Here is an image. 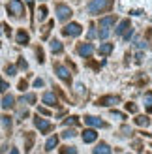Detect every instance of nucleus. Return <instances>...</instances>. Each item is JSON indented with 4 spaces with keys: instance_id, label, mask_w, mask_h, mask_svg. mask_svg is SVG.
Listing matches in <instances>:
<instances>
[{
    "instance_id": "1",
    "label": "nucleus",
    "mask_w": 152,
    "mask_h": 154,
    "mask_svg": "<svg viewBox=\"0 0 152 154\" xmlns=\"http://www.w3.org/2000/svg\"><path fill=\"white\" fill-rule=\"evenodd\" d=\"M109 8H111V0H92L87 10H88L90 15H98L105 10H109Z\"/></svg>"
},
{
    "instance_id": "2",
    "label": "nucleus",
    "mask_w": 152,
    "mask_h": 154,
    "mask_svg": "<svg viewBox=\"0 0 152 154\" xmlns=\"http://www.w3.org/2000/svg\"><path fill=\"white\" fill-rule=\"evenodd\" d=\"M8 13L13 15V17H21L25 13V6H23L21 0H10L8 2Z\"/></svg>"
},
{
    "instance_id": "3",
    "label": "nucleus",
    "mask_w": 152,
    "mask_h": 154,
    "mask_svg": "<svg viewBox=\"0 0 152 154\" xmlns=\"http://www.w3.org/2000/svg\"><path fill=\"white\" fill-rule=\"evenodd\" d=\"M83 32V26L79 25V23H70V25H66L62 28V34L64 36H70V38H75V36H79Z\"/></svg>"
},
{
    "instance_id": "4",
    "label": "nucleus",
    "mask_w": 152,
    "mask_h": 154,
    "mask_svg": "<svg viewBox=\"0 0 152 154\" xmlns=\"http://www.w3.org/2000/svg\"><path fill=\"white\" fill-rule=\"evenodd\" d=\"M56 17H58V21H68L71 17V8L70 6H66V4H56Z\"/></svg>"
},
{
    "instance_id": "5",
    "label": "nucleus",
    "mask_w": 152,
    "mask_h": 154,
    "mask_svg": "<svg viewBox=\"0 0 152 154\" xmlns=\"http://www.w3.org/2000/svg\"><path fill=\"white\" fill-rule=\"evenodd\" d=\"M55 73H56L64 83H68V85L71 83V73L68 72V68H66V66H62V64H55Z\"/></svg>"
},
{
    "instance_id": "6",
    "label": "nucleus",
    "mask_w": 152,
    "mask_h": 154,
    "mask_svg": "<svg viewBox=\"0 0 152 154\" xmlns=\"http://www.w3.org/2000/svg\"><path fill=\"white\" fill-rule=\"evenodd\" d=\"M34 124H36V128L40 130V132H43V134H47V132H51V130H53V124H51V122L43 120V119H40V117H34Z\"/></svg>"
},
{
    "instance_id": "7",
    "label": "nucleus",
    "mask_w": 152,
    "mask_h": 154,
    "mask_svg": "<svg viewBox=\"0 0 152 154\" xmlns=\"http://www.w3.org/2000/svg\"><path fill=\"white\" fill-rule=\"evenodd\" d=\"M77 53H79V57H85V58H88V57L94 53L92 43H81L79 47H77Z\"/></svg>"
},
{
    "instance_id": "8",
    "label": "nucleus",
    "mask_w": 152,
    "mask_h": 154,
    "mask_svg": "<svg viewBox=\"0 0 152 154\" xmlns=\"http://www.w3.org/2000/svg\"><path fill=\"white\" fill-rule=\"evenodd\" d=\"M41 102L45 105H49V107H55L56 105V96L53 94V92H45V94L41 96Z\"/></svg>"
},
{
    "instance_id": "9",
    "label": "nucleus",
    "mask_w": 152,
    "mask_h": 154,
    "mask_svg": "<svg viewBox=\"0 0 152 154\" xmlns=\"http://www.w3.org/2000/svg\"><path fill=\"white\" fill-rule=\"evenodd\" d=\"M117 102H118V98H117V96H103V98L98 100V105H102V107H109V105L117 103Z\"/></svg>"
},
{
    "instance_id": "10",
    "label": "nucleus",
    "mask_w": 152,
    "mask_h": 154,
    "mask_svg": "<svg viewBox=\"0 0 152 154\" xmlns=\"http://www.w3.org/2000/svg\"><path fill=\"white\" fill-rule=\"evenodd\" d=\"M128 26H132V25H130V19L120 21V23H118V26L115 28V34H117V36H122V34L126 32V30H128Z\"/></svg>"
},
{
    "instance_id": "11",
    "label": "nucleus",
    "mask_w": 152,
    "mask_h": 154,
    "mask_svg": "<svg viewBox=\"0 0 152 154\" xmlns=\"http://www.w3.org/2000/svg\"><path fill=\"white\" fill-rule=\"evenodd\" d=\"M85 122L88 126H94V128H103L105 126V122L100 120V119H96V117H85Z\"/></svg>"
},
{
    "instance_id": "12",
    "label": "nucleus",
    "mask_w": 152,
    "mask_h": 154,
    "mask_svg": "<svg viewBox=\"0 0 152 154\" xmlns=\"http://www.w3.org/2000/svg\"><path fill=\"white\" fill-rule=\"evenodd\" d=\"M96 137H98V134L94 130H85V132H83V141L85 143H94Z\"/></svg>"
},
{
    "instance_id": "13",
    "label": "nucleus",
    "mask_w": 152,
    "mask_h": 154,
    "mask_svg": "<svg viewBox=\"0 0 152 154\" xmlns=\"http://www.w3.org/2000/svg\"><path fill=\"white\" fill-rule=\"evenodd\" d=\"M13 105H15V98L11 94H6L4 100H2V107H4V109H11Z\"/></svg>"
},
{
    "instance_id": "14",
    "label": "nucleus",
    "mask_w": 152,
    "mask_h": 154,
    "mask_svg": "<svg viewBox=\"0 0 152 154\" xmlns=\"http://www.w3.org/2000/svg\"><path fill=\"white\" fill-rule=\"evenodd\" d=\"M113 49H115V45H113V43H102V45H100V49H98V53L105 57V55H109Z\"/></svg>"
},
{
    "instance_id": "15",
    "label": "nucleus",
    "mask_w": 152,
    "mask_h": 154,
    "mask_svg": "<svg viewBox=\"0 0 152 154\" xmlns=\"http://www.w3.org/2000/svg\"><path fill=\"white\" fill-rule=\"evenodd\" d=\"M94 154H111L109 145H107V143H100V145L94 149Z\"/></svg>"
},
{
    "instance_id": "16",
    "label": "nucleus",
    "mask_w": 152,
    "mask_h": 154,
    "mask_svg": "<svg viewBox=\"0 0 152 154\" xmlns=\"http://www.w3.org/2000/svg\"><path fill=\"white\" fill-rule=\"evenodd\" d=\"M113 25H115V15L100 19V26H102V28H109V26H113Z\"/></svg>"
},
{
    "instance_id": "17",
    "label": "nucleus",
    "mask_w": 152,
    "mask_h": 154,
    "mask_svg": "<svg viewBox=\"0 0 152 154\" xmlns=\"http://www.w3.org/2000/svg\"><path fill=\"white\" fill-rule=\"evenodd\" d=\"M28 40H30V38H28V34L25 32V30H19V32H17V43L19 45H26Z\"/></svg>"
},
{
    "instance_id": "18",
    "label": "nucleus",
    "mask_w": 152,
    "mask_h": 154,
    "mask_svg": "<svg viewBox=\"0 0 152 154\" xmlns=\"http://www.w3.org/2000/svg\"><path fill=\"white\" fill-rule=\"evenodd\" d=\"M56 145H58V137L56 135H53L47 139V143H45V150H53V149H56Z\"/></svg>"
},
{
    "instance_id": "19",
    "label": "nucleus",
    "mask_w": 152,
    "mask_h": 154,
    "mask_svg": "<svg viewBox=\"0 0 152 154\" xmlns=\"http://www.w3.org/2000/svg\"><path fill=\"white\" fill-rule=\"evenodd\" d=\"M49 47H51V51L53 53H62V43H60L58 40H51V43H49Z\"/></svg>"
},
{
    "instance_id": "20",
    "label": "nucleus",
    "mask_w": 152,
    "mask_h": 154,
    "mask_svg": "<svg viewBox=\"0 0 152 154\" xmlns=\"http://www.w3.org/2000/svg\"><path fill=\"white\" fill-rule=\"evenodd\" d=\"M135 124H137V126H145V128H147V126L150 124V119H148V117H143V115H139V117L135 119Z\"/></svg>"
},
{
    "instance_id": "21",
    "label": "nucleus",
    "mask_w": 152,
    "mask_h": 154,
    "mask_svg": "<svg viewBox=\"0 0 152 154\" xmlns=\"http://www.w3.org/2000/svg\"><path fill=\"white\" fill-rule=\"evenodd\" d=\"M145 105H147V111L152 113V92H147L145 94Z\"/></svg>"
},
{
    "instance_id": "22",
    "label": "nucleus",
    "mask_w": 152,
    "mask_h": 154,
    "mask_svg": "<svg viewBox=\"0 0 152 154\" xmlns=\"http://www.w3.org/2000/svg\"><path fill=\"white\" fill-rule=\"evenodd\" d=\"M0 120H2V126H4L6 130H10V128H11V119H10V117L2 115V117H0Z\"/></svg>"
},
{
    "instance_id": "23",
    "label": "nucleus",
    "mask_w": 152,
    "mask_h": 154,
    "mask_svg": "<svg viewBox=\"0 0 152 154\" xmlns=\"http://www.w3.org/2000/svg\"><path fill=\"white\" fill-rule=\"evenodd\" d=\"M60 154H77V149L75 147H62L60 149Z\"/></svg>"
},
{
    "instance_id": "24",
    "label": "nucleus",
    "mask_w": 152,
    "mask_h": 154,
    "mask_svg": "<svg viewBox=\"0 0 152 154\" xmlns=\"http://www.w3.org/2000/svg\"><path fill=\"white\" fill-rule=\"evenodd\" d=\"M38 17H40V21H43L45 17H47V8H45V6L40 8V13H38Z\"/></svg>"
},
{
    "instance_id": "25",
    "label": "nucleus",
    "mask_w": 152,
    "mask_h": 154,
    "mask_svg": "<svg viewBox=\"0 0 152 154\" xmlns=\"http://www.w3.org/2000/svg\"><path fill=\"white\" fill-rule=\"evenodd\" d=\"M23 102L34 103V102H36V96H34V94H25V96H23Z\"/></svg>"
},
{
    "instance_id": "26",
    "label": "nucleus",
    "mask_w": 152,
    "mask_h": 154,
    "mask_svg": "<svg viewBox=\"0 0 152 154\" xmlns=\"http://www.w3.org/2000/svg\"><path fill=\"white\" fill-rule=\"evenodd\" d=\"M64 139H71V137H75V130H66V132L62 134Z\"/></svg>"
},
{
    "instance_id": "27",
    "label": "nucleus",
    "mask_w": 152,
    "mask_h": 154,
    "mask_svg": "<svg viewBox=\"0 0 152 154\" xmlns=\"http://www.w3.org/2000/svg\"><path fill=\"white\" fill-rule=\"evenodd\" d=\"M8 88H10V85H8V83L2 79V77H0V92H6Z\"/></svg>"
},
{
    "instance_id": "28",
    "label": "nucleus",
    "mask_w": 152,
    "mask_h": 154,
    "mask_svg": "<svg viewBox=\"0 0 152 154\" xmlns=\"http://www.w3.org/2000/svg\"><path fill=\"white\" fill-rule=\"evenodd\" d=\"M98 36H100V40H105V38L109 36V28H102V30H100V34H98Z\"/></svg>"
},
{
    "instance_id": "29",
    "label": "nucleus",
    "mask_w": 152,
    "mask_h": 154,
    "mask_svg": "<svg viewBox=\"0 0 152 154\" xmlns=\"http://www.w3.org/2000/svg\"><path fill=\"white\" fill-rule=\"evenodd\" d=\"M126 109L130 111V113H137V105H133V103H126Z\"/></svg>"
},
{
    "instance_id": "30",
    "label": "nucleus",
    "mask_w": 152,
    "mask_h": 154,
    "mask_svg": "<svg viewBox=\"0 0 152 154\" xmlns=\"http://www.w3.org/2000/svg\"><path fill=\"white\" fill-rule=\"evenodd\" d=\"M30 147H32V134L26 135V149L25 150H30Z\"/></svg>"
},
{
    "instance_id": "31",
    "label": "nucleus",
    "mask_w": 152,
    "mask_h": 154,
    "mask_svg": "<svg viewBox=\"0 0 152 154\" xmlns=\"http://www.w3.org/2000/svg\"><path fill=\"white\" fill-rule=\"evenodd\" d=\"M132 34H133V30H132V26H128V30H126V34H124V40L128 42L132 38Z\"/></svg>"
},
{
    "instance_id": "32",
    "label": "nucleus",
    "mask_w": 152,
    "mask_h": 154,
    "mask_svg": "<svg viewBox=\"0 0 152 154\" xmlns=\"http://www.w3.org/2000/svg\"><path fill=\"white\" fill-rule=\"evenodd\" d=\"M19 68H21V70H26V68H28V64H26L25 58H19Z\"/></svg>"
},
{
    "instance_id": "33",
    "label": "nucleus",
    "mask_w": 152,
    "mask_h": 154,
    "mask_svg": "<svg viewBox=\"0 0 152 154\" xmlns=\"http://www.w3.org/2000/svg\"><path fill=\"white\" fill-rule=\"evenodd\" d=\"M75 122H77V117H70L68 120H64V124H66V126H70V124H75Z\"/></svg>"
},
{
    "instance_id": "34",
    "label": "nucleus",
    "mask_w": 152,
    "mask_h": 154,
    "mask_svg": "<svg viewBox=\"0 0 152 154\" xmlns=\"http://www.w3.org/2000/svg\"><path fill=\"white\" fill-rule=\"evenodd\" d=\"M6 72H8V75H15V72H17V70H15V66H8Z\"/></svg>"
},
{
    "instance_id": "35",
    "label": "nucleus",
    "mask_w": 152,
    "mask_h": 154,
    "mask_svg": "<svg viewBox=\"0 0 152 154\" xmlns=\"http://www.w3.org/2000/svg\"><path fill=\"white\" fill-rule=\"evenodd\" d=\"M34 87H36V88H41V87H43V79H36V81H34Z\"/></svg>"
},
{
    "instance_id": "36",
    "label": "nucleus",
    "mask_w": 152,
    "mask_h": 154,
    "mask_svg": "<svg viewBox=\"0 0 152 154\" xmlns=\"http://www.w3.org/2000/svg\"><path fill=\"white\" fill-rule=\"evenodd\" d=\"M111 115H113V117H117V119H124V115H122V113H118V111H115V109L111 111Z\"/></svg>"
},
{
    "instance_id": "37",
    "label": "nucleus",
    "mask_w": 152,
    "mask_h": 154,
    "mask_svg": "<svg viewBox=\"0 0 152 154\" xmlns=\"http://www.w3.org/2000/svg\"><path fill=\"white\" fill-rule=\"evenodd\" d=\"M38 62H43V51L38 49Z\"/></svg>"
},
{
    "instance_id": "38",
    "label": "nucleus",
    "mask_w": 152,
    "mask_h": 154,
    "mask_svg": "<svg viewBox=\"0 0 152 154\" xmlns=\"http://www.w3.org/2000/svg\"><path fill=\"white\" fill-rule=\"evenodd\" d=\"M26 88V81H19V90H25Z\"/></svg>"
},
{
    "instance_id": "39",
    "label": "nucleus",
    "mask_w": 152,
    "mask_h": 154,
    "mask_svg": "<svg viewBox=\"0 0 152 154\" xmlns=\"http://www.w3.org/2000/svg\"><path fill=\"white\" fill-rule=\"evenodd\" d=\"M94 36H96V30H94V26H92V28L88 30V38H94Z\"/></svg>"
},
{
    "instance_id": "40",
    "label": "nucleus",
    "mask_w": 152,
    "mask_h": 154,
    "mask_svg": "<svg viewBox=\"0 0 152 154\" xmlns=\"http://www.w3.org/2000/svg\"><path fill=\"white\" fill-rule=\"evenodd\" d=\"M40 113H41V115H49V111L45 109V107H40Z\"/></svg>"
},
{
    "instance_id": "41",
    "label": "nucleus",
    "mask_w": 152,
    "mask_h": 154,
    "mask_svg": "<svg viewBox=\"0 0 152 154\" xmlns=\"http://www.w3.org/2000/svg\"><path fill=\"white\" fill-rule=\"evenodd\" d=\"M137 47L143 49V47H147V43H145V42H139V43H137Z\"/></svg>"
},
{
    "instance_id": "42",
    "label": "nucleus",
    "mask_w": 152,
    "mask_h": 154,
    "mask_svg": "<svg viewBox=\"0 0 152 154\" xmlns=\"http://www.w3.org/2000/svg\"><path fill=\"white\" fill-rule=\"evenodd\" d=\"M10 154H19V150H17V149H13V150H11Z\"/></svg>"
},
{
    "instance_id": "43",
    "label": "nucleus",
    "mask_w": 152,
    "mask_h": 154,
    "mask_svg": "<svg viewBox=\"0 0 152 154\" xmlns=\"http://www.w3.org/2000/svg\"><path fill=\"white\" fill-rule=\"evenodd\" d=\"M25 2H28V4H30V6H32V0H25Z\"/></svg>"
},
{
    "instance_id": "44",
    "label": "nucleus",
    "mask_w": 152,
    "mask_h": 154,
    "mask_svg": "<svg viewBox=\"0 0 152 154\" xmlns=\"http://www.w3.org/2000/svg\"><path fill=\"white\" fill-rule=\"evenodd\" d=\"M0 34H2V30H0Z\"/></svg>"
},
{
    "instance_id": "45",
    "label": "nucleus",
    "mask_w": 152,
    "mask_h": 154,
    "mask_svg": "<svg viewBox=\"0 0 152 154\" xmlns=\"http://www.w3.org/2000/svg\"><path fill=\"white\" fill-rule=\"evenodd\" d=\"M126 154H130V152H126Z\"/></svg>"
},
{
    "instance_id": "46",
    "label": "nucleus",
    "mask_w": 152,
    "mask_h": 154,
    "mask_svg": "<svg viewBox=\"0 0 152 154\" xmlns=\"http://www.w3.org/2000/svg\"><path fill=\"white\" fill-rule=\"evenodd\" d=\"M147 154H150V152H147Z\"/></svg>"
}]
</instances>
